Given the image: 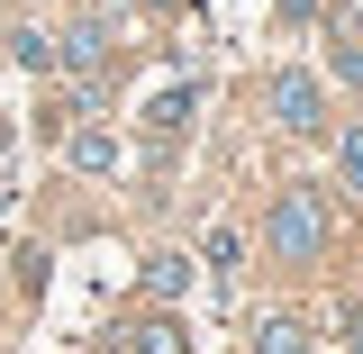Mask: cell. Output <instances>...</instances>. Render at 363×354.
Masks as SVG:
<instances>
[{
	"instance_id": "3",
	"label": "cell",
	"mask_w": 363,
	"mask_h": 354,
	"mask_svg": "<svg viewBox=\"0 0 363 354\" xmlns=\"http://www.w3.org/2000/svg\"><path fill=\"white\" fill-rule=\"evenodd\" d=\"M136 354H191V336H182L173 318H145L136 327Z\"/></svg>"
},
{
	"instance_id": "10",
	"label": "cell",
	"mask_w": 363,
	"mask_h": 354,
	"mask_svg": "<svg viewBox=\"0 0 363 354\" xmlns=\"http://www.w3.org/2000/svg\"><path fill=\"white\" fill-rule=\"evenodd\" d=\"M345 182L363 191V128H345Z\"/></svg>"
},
{
	"instance_id": "11",
	"label": "cell",
	"mask_w": 363,
	"mask_h": 354,
	"mask_svg": "<svg viewBox=\"0 0 363 354\" xmlns=\"http://www.w3.org/2000/svg\"><path fill=\"white\" fill-rule=\"evenodd\" d=\"M336 73H345V82H363V45H345V55H336Z\"/></svg>"
},
{
	"instance_id": "6",
	"label": "cell",
	"mask_w": 363,
	"mask_h": 354,
	"mask_svg": "<svg viewBox=\"0 0 363 354\" xmlns=\"http://www.w3.org/2000/svg\"><path fill=\"white\" fill-rule=\"evenodd\" d=\"M73 64L100 73V64H109V28H73Z\"/></svg>"
},
{
	"instance_id": "5",
	"label": "cell",
	"mask_w": 363,
	"mask_h": 354,
	"mask_svg": "<svg viewBox=\"0 0 363 354\" xmlns=\"http://www.w3.org/2000/svg\"><path fill=\"white\" fill-rule=\"evenodd\" d=\"M182 118H191V91H164V100H155V109H145V128H155V136H173Z\"/></svg>"
},
{
	"instance_id": "8",
	"label": "cell",
	"mask_w": 363,
	"mask_h": 354,
	"mask_svg": "<svg viewBox=\"0 0 363 354\" xmlns=\"http://www.w3.org/2000/svg\"><path fill=\"white\" fill-rule=\"evenodd\" d=\"M182 282H191V264H182V255H164V264H155V300H182Z\"/></svg>"
},
{
	"instance_id": "7",
	"label": "cell",
	"mask_w": 363,
	"mask_h": 354,
	"mask_svg": "<svg viewBox=\"0 0 363 354\" xmlns=\"http://www.w3.org/2000/svg\"><path fill=\"white\" fill-rule=\"evenodd\" d=\"M9 55H18V64H28V73H45V64H55V45H45L37 28H18V37H9Z\"/></svg>"
},
{
	"instance_id": "9",
	"label": "cell",
	"mask_w": 363,
	"mask_h": 354,
	"mask_svg": "<svg viewBox=\"0 0 363 354\" xmlns=\"http://www.w3.org/2000/svg\"><path fill=\"white\" fill-rule=\"evenodd\" d=\"M264 354H300V327H291V318H272V327H264Z\"/></svg>"
},
{
	"instance_id": "4",
	"label": "cell",
	"mask_w": 363,
	"mask_h": 354,
	"mask_svg": "<svg viewBox=\"0 0 363 354\" xmlns=\"http://www.w3.org/2000/svg\"><path fill=\"white\" fill-rule=\"evenodd\" d=\"M73 164H82V173H109V164H118V136H73Z\"/></svg>"
},
{
	"instance_id": "2",
	"label": "cell",
	"mask_w": 363,
	"mask_h": 354,
	"mask_svg": "<svg viewBox=\"0 0 363 354\" xmlns=\"http://www.w3.org/2000/svg\"><path fill=\"white\" fill-rule=\"evenodd\" d=\"M272 109H281V128L309 136L318 128V82H309V73H281V82H272Z\"/></svg>"
},
{
	"instance_id": "1",
	"label": "cell",
	"mask_w": 363,
	"mask_h": 354,
	"mask_svg": "<svg viewBox=\"0 0 363 354\" xmlns=\"http://www.w3.org/2000/svg\"><path fill=\"white\" fill-rule=\"evenodd\" d=\"M318 236H327V209H318V191H281V209H272V245L300 264V255H318Z\"/></svg>"
}]
</instances>
